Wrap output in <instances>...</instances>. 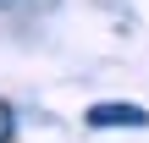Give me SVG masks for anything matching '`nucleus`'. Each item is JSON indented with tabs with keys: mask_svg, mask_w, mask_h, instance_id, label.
I'll return each instance as SVG.
<instances>
[{
	"mask_svg": "<svg viewBox=\"0 0 149 143\" xmlns=\"http://www.w3.org/2000/svg\"><path fill=\"white\" fill-rule=\"evenodd\" d=\"M88 127H149V110H138V105H94Z\"/></svg>",
	"mask_w": 149,
	"mask_h": 143,
	"instance_id": "1",
	"label": "nucleus"
},
{
	"mask_svg": "<svg viewBox=\"0 0 149 143\" xmlns=\"http://www.w3.org/2000/svg\"><path fill=\"white\" fill-rule=\"evenodd\" d=\"M55 0H0V11H50Z\"/></svg>",
	"mask_w": 149,
	"mask_h": 143,
	"instance_id": "2",
	"label": "nucleus"
},
{
	"mask_svg": "<svg viewBox=\"0 0 149 143\" xmlns=\"http://www.w3.org/2000/svg\"><path fill=\"white\" fill-rule=\"evenodd\" d=\"M17 138V116H11V105L0 99V143H11Z\"/></svg>",
	"mask_w": 149,
	"mask_h": 143,
	"instance_id": "3",
	"label": "nucleus"
}]
</instances>
